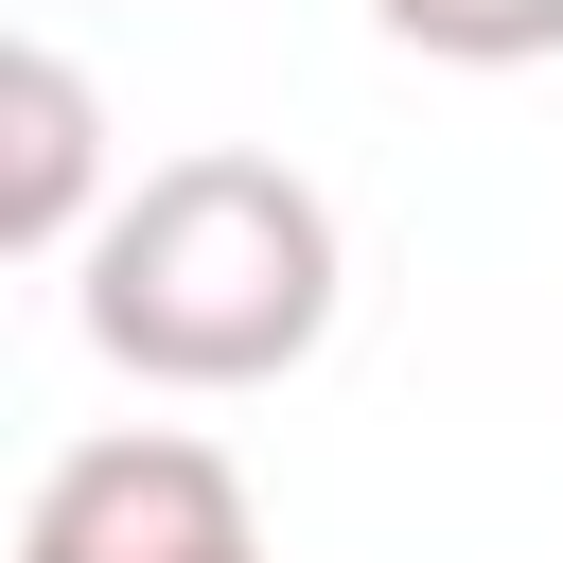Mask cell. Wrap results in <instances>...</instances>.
I'll return each instance as SVG.
<instances>
[{
    "label": "cell",
    "mask_w": 563,
    "mask_h": 563,
    "mask_svg": "<svg viewBox=\"0 0 563 563\" xmlns=\"http://www.w3.org/2000/svg\"><path fill=\"white\" fill-rule=\"evenodd\" d=\"M106 211H123L106 194V106H88V70L53 35H18L0 53V246H70L88 264Z\"/></svg>",
    "instance_id": "3"
},
{
    "label": "cell",
    "mask_w": 563,
    "mask_h": 563,
    "mask_svg": "<svg viewBox=\"0 0 563 563\" xmlns=\"http://www.w3.org/2000/svg\"><path fill=\"white\" fill-rule=\"evenodd\" d=\"M18 563H264V510L194 422H106L35 475Z\"/></svg>",
    "instance_id": "2"
},
{
    "label": "cell",
    "mask_w": 563,
    "mask_h": 563,
    "mask_svg": "<svg viewBox=\"0 0 563 563\" xmlns=\"http://www.w3.org/2000/svg\"><path fill=\"white\" fill-rule=\"evenodd\" d=\"M317 334H334V194L299 158L194 141L123 176V211L88 229V352L141 387H282Z\"/></svg>",
    "instance_id": "1"
},
{
    "label": "cell",
    "mask_w": 563,
    "mask_h": 563,
    "mask_svg": "<svg viewBox=\"0 0 563 563\" xmlns=\"http://www.w3.org/2000/svg\"><path fill=\"white\" fill-rule=\"evenodd\" d=\"M405 53H440V70H528V53H563V0H369Z\"/></svg>",
    "instance_id": "4"
}]
</instances>
